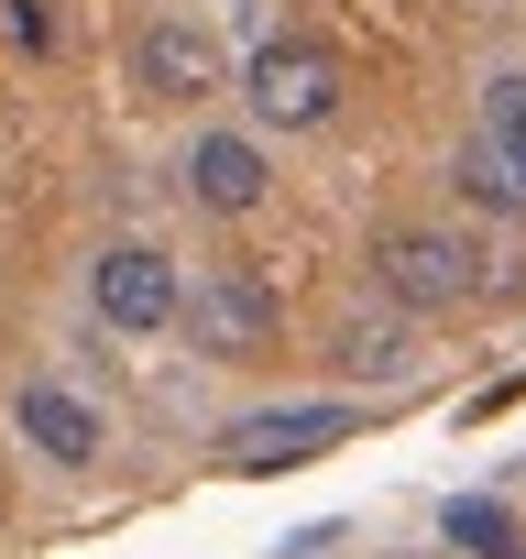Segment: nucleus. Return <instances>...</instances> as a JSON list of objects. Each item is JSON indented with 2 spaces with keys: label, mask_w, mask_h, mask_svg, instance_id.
<instances>
[{
  "label": "nucleus",
  "mask_w": 526,
  "mask_h": 559,
  "mask_svg": "<svg viewBox=\"0 0 526 559\" xmlns=\"http://www.w3.org/2000/svg\"><path fill=\"white\" fill-rule=\"evenodd\" d=\"M482 121H493V165H504L515 198H526V67H504V78L482 88Z\"/></svg>",
  "instance_id": "9b49d317"
},
{
  "label": "nucleus",
  "mask_w": 526,
  "mask_h": 559,
  "mask_svg": "<svg viewBox=\"0 0 526 559\" xmlns=\"http://www.w3.org/2000/svg\"><path fill=\"white\" fill-rule=\"evenodd\" d=\"M330 362H340V373H362V384H406L417 341H406V319H362V308H351V319L330 330Z\"/></svg>",
  "instance_id": "1a4fd4ad"
},
{
  "label": "nucleus",
  "mask_w": 526,
  "mask_h": 559,
  "mask_svg": "<svg viewBox=\"0 0 526 559\" xmlns=\"http://www.w3.org/2000/svg\"><path fill=\"white\" fill-rule=\"evenodd\" d=\"M0 34H12L23 56H45L56 45V12H45V0H0Z\"/></svg>",
  "instance_id": "ddd939ff"
},
{
  "label": "nucleus",
  "mask_w": 526,
  "mask_h": 559,
  "mask_svg": "<svg viewBox=\"0 0 526 559\" xmlns=\"http://www.w3.org/2000/svg\"><path fill=\"white\" fill-rule=\"evenodd\" d=\"M439 526H450V548H471V559H526V537H515V515H504L493 493H461Z\"/></svg>",
  "instance_id": "9d476101"
},
{
  "label": "nucleus",
  "mask_w": 526,
  "mask_h": 559,
  "mask_svg": "<svg viewBox=\"0 0 526 559\" xmlns=\"http://www.w3.org/2000/svg\"><path fill=\"white\" fill-rule=\"evenodd\" d=\"M340 439H351V406H263V417L230 428V461L241 472H275V461H319Z\"/></svg>",
  "instance_id": "0eeeda50"
},
{
  "label": "nucleus",
  "mask_w": 526,
  "mask_h": 559,
  "mask_svg": "<svg viewBox=\"0 0 526 559\" xmlns=\"http://www.w3.org/2000/svg\"><path fill=\"white\" fill-rule=\"evenodd\" d=\"M373 286L395 308L439 319V308H471L482 297V252L461 230H439V219H395V230H373Z\"/></svg>",
  "instance_id": "f257e3e1"
},
{
  "label": "nucleus",
  "mask_w": 526,
  "mask_h": 559,
  "mask_svg": "<svg viewBox=\"0 0 526 559\" xmlns=\"http://www.w3.org/2000/svg\"><path fill=\"white\" fill-rule=\"evenodd\" d=\"M12 417H23V439H34L56 472H88V461H99V417H88V395H67V384H23Z\"/></svg>",
  "instance_id": "6e6552de"
},
{
  "label": "nucleus",
  "mask_w": 526,
  "mask_h": 559,
  "mask_svg": "<svg viewBox=\"0 0 526 559\" xmlns=\"http://www.w3.org/2000/svg\"><path fill=\"white\" fill-rule=\"evenodd\" d=\"M230 67H219V45L198 34V23H143L132 34V88L143 99H208Z\"/></svg>",
  "instance_id": "423d86ee"
},
{
  "label": "nucleus",
  "mask_w": 526,
  "mask_h": 559,
  "mask_svg": "<svg viewBox=\"0 0 526 559\" xmlns=\"http://www.w3.org/2000/svg\"><path fill=\"white\" fill-rule=\"evenodd\" d=\"M241 99H252V121H263V132H319V121H340L351 67H340L319 34H275V45L241 67Z\"/></svg>",
  "instance_id": "f03ea898"
},
{
  "label": "nucleus",
  "mask_w": 526,
  "mask_h": 559,
  "mask_svg": "<svg viewBox=\"0 0 526 559\" xmlns=\"http://www.w3.org/2000/svg\"><path fill=\"white\" fill-rule=\"evenodd\" d=\"M176 176H187V198H198V209H219V219H241V209L275 198V165H263V143H252V132H198Z\"/></svg>",
  "instance_id": "39448f33"
},
{
  "label": "nucleus",
  "mask_w": 526,
  "mask_h": 559,
  "mask_svg": "<svg viewBox=\"0 0 526 559\" xmlns=\"http://www.w3.org/2000/svg\"><path fill=\"white\" fill-rule=\"evenodd\" d=\"M450 187H461L471 209H526V198H515V176L493 165V143H471V154H450Z\"/></svg>",
  "instance_id": "f8f14e48"
},
{
  "label": "nucleus",
  "mask_w": 526,
  "mask_h": 559,
  "mask_svg": "<svg viewBox=\"0 0 526 559\" xmlns=\"http://www.w3.org/2000/svg\"><path fill=\"white\" fill-rule=\"evenodd\" d=\"M176 297H187V274L154 252V241H110L88 263V308L110 330H176Z\"/></svg>",
  "instance_id": "20e7f679"
},
{
  "label": "nucleus",
  "mask_w": 526,
  "mask_h": 559,
  "mask_svg": "<svg viewBox=\"0 0 526 559\" xmlns=\"http://www.w3.org/2000/svg\"><path fill=\"white\" fill-rule=\"evenodd\" d=\"M176 330H187L208 362H263V352H275V330H286V308H275V286H263V274L198 263V286L176 297Z\"/></svg>",
  "instance_id": "7ed1b4c3"
}]
</instances>
